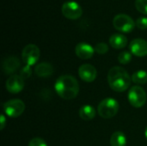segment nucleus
Returning <instances> with one entry per match:
<instances>
[{
    "instance_id": "nucleus-1",
    "label": "nucleus",
    "mask_w": 147,
    "mask_h": 146,
    "mask_svg": "<svg viewBox=\"0 0 147 146\" xmlns=\"http://www.w3.org/2000/svg\"><path fill=\"white\" fill-rule=\"evenodd\" d=\"M54 89L58 96L62 99L71 100L78 95L79 84L73 76L63 75L56 80Z\"/></svg>"
},
{
    "instance_id": "nucleus-2",
    "label": "nucleus",
    "mask_w": 147,
    "mask_h": 146,
    "mask_svg": "<svg viewBox=\"0 0 147 146\" xmlns=\"http://www.w3.org/2000/svg\"><path fill=\"white\" fill-rule=\"evenodd\" d=\"M132 77L127 71L121 66L112 67L108 73V83L109 87L117 92L127 90L131 84Z\"/></svg>"
},
{
    "instance_id": "nucleus-3",
    "label": "nucleus",
    "mask_w": 147,
    "mask_h": 146,
    "mask_svg": "<svg viewBox=\"0 0 147 146\" xmlns=\"http://www.w3.org/2000/svg\"><path fill=\"white\" fill-rule=\"evenodd\" d=\"M119 110V103L115 99L105 98L98 105L97 112L103 119H111L115 117Z\"/></svg>"
},
{
    "instance_id": "nucleus-4",
    "label": "nucleus",
    "mask_w": 147,
    "mask_h": 146,
    "mask_svg": "<svg viewBox=\"0 0 147 146\" xmlns=\"http://www.w3.org/2000/svg\"><path fill=\"white\" fill-rule=\"evenodd\" d=\"M113 25H114L115 28L120 32L130 33L134 29L136 23L133 20V18L131 16H129L128 15L118 14L114 17Z\"/></svg>"
},
{
    "instance_id": "nucleus-5",
    "label": "nucleus",
    "mask_w": 147,
    "mask_h": 146,
    "mask_svg": "<svg viewBox=\"0 0 147 146\" xmlns=\"http://www.w3.org/2000/svg\"><path fill=\"white\" fill-rule=\"evenodd\" d=\"M128 101L133 107L141 108L146 104V93L140 86H133L128 91Z\"/></svg>"
},
{
    "instance_id": "nucleus-6",
    "label": "nucleus",
    "mask_w": 147,
    "mask_h": 146,
    "mask_svg": "<svg viewBox=\"0 0 147 146\" xmlns=\"http://www.w3.org/2000/svg\"><path fill=\"white\" fill-rule=\"evenodd\" d=\"M40 56V51L39 47L34 44H28L27 45L22 52V61L25 63L26 65L32 66L34 65Z\"/></svg>"
},
{
    "instance_id": "nucleus-7",
    "label": "nucleus",
    "mask_w": 147,
    "mask_h": 146,
    "mask_svg": "<svg viewBox=\"0 0 147 146\" xmlns=\"http://www.w3.org/2000/svg\"><path fill=\"white\" fill-rule=\"evenodd\" d=\"M3 110L7 116L17 118L24 112L25 104L20 99H12L3 104Z\"/></svg>"
},
{
    "instance_id": "nucleus-8",
    "label": "nucleus",
    "mask_w": 147,
    "mask_h": 146,
    "mask_svg": "<svg viewBox=\"0 0 147 146\" xmlns=\"http://www.w3.org/2000/svg\"><path fill=\"white\" fill-rule=\"evenodd\" d=\"M62 14L70 20H77L83 15V9L77 2H66L61 7Z\"/></svg>"
},
{
    "instance_id": "nucleus-9",
    "label": "nucleus",
    "mask_w": 147,
    "mask_h": 146,
    "mask_svg": "<svg viewBox=\"0 0 147 146\" xmlns=\"http://www.w3.org/2000/svg\"><path fill=\"white\" fill-rule=\"evenodd\" d=\"M5 87L9 93L18 94L24 88V80L19 75H13L7 79Z\"/></svg>"
},
{
    "instance_id": "nucleus-10",
    "label": "nucleus",
    "mask_w": 147,
    "mask_h": 146,
    "mask_svg": "<svg viewBox=\"0 0 147 146\" xmlns=\"http://www.w3.org/2000/svg\"><path fill=\"white\" fill-rule=\"evenodd\" d=\"M78 75L83 81L91 83L96 78L97 71L93 65L90 64H84L78 69Z\"/></svg>"
},
{
    "instance_id": "nucleus-11",
    "label": "nucleus",
    "mask_w": 147,
    "mask_h": 146,
    "mask_svg": "<svg viewBox=\"0 0 147 146\" xmlns=\"http://www.w3.org/2000/svg\"><path fill=\"white\" fill-rule=\"evenodd\" d=\"M132 54L137 57H144L147 55V41L143 39H134L129 45Z\"/></svg>"
},
{
    "instance_id": "nucleus-12",
    "label": "nucleus",
    "mask_w": 147,
    "mask_h": 146,
    "mask_svg": "<svg viewBox=\"0 0 147 146\" xmlns=\"http://www.w3.org/2000/svg\"><path fill=\"white\" fill-rule=\"evenodd\" d=\"M76 55L81 59H89L92 58L95 49L86 42H80L75 47Z\"/></svg>"
},
{
    "instance_id": "nucleus-13",
    "label": "nucleus",
    "mask_w": 147,
    "mask_h": 146,
    "mask_svg": "<svg viewBox=\"0 0 147 146\" xmlns=\"http://www.w3.org/2000/svg\"><path fill=\"white\" fill-rule=\"evenodd\" d=\"M21 66L20 60L16 56H9L3 62V70L5 74H13Z\"/></svg>"
},
{
    "instance_id": "nucleus-14",
    "label": "nucleus",
    "mask_w": 147,
    "mask_h": 146,
    "mask_svg": "<svg viewBox=\"0 0 147 146\" xmlns=\"http://www.w3.org/2000/svg\"><path fill=\"white\" fill-rule=\"evenodd\" d=\"M53 65L47 62L40 63L34 68V72L39 77H49L53 75Z\"/></svg>"
},
{
    "instance_id": "nucleus-15",
    "label": "nucleus",
    "mask_w": 147,
    "mask_h": 146,
    "mask_svg": "<svg viewBox=\"0 0 147 146\" xmlns=\"http://www.w3.org/2000/svg\"><path fill=\"white\" fill-rule=\"evenodd\" d=\"M109 44L115 49H122L127 44V38L121 34H114L109 38Z\"/></svg>"
},
{
    "instance_id": "nucleus-16",
    "label": "nucleus",
    "mask_w": 147,
    "mask_h": 146,
    "mask_svg": "<svg viewBox=\"0 0 147 146\" xmlns=\"http://www.w3.org/2000/svg\"><path fill=\"white\" fill-rule=\"evenodd\" d=\"M79 116L84 120H91L96 116V109L90 105H84L79 109Z\"/></svg>"
},
{
    "instance_id": "nucleus-17",
    "label": "nucleus",
    "mask_w": 147,
    "mask_h": 146,
    "mask_svg": "<svg viewBox=\"0 0 147 146\" xmlns=\"http://www.w3.org/2000/svg\"><path fill=\"white\" fill-rule=\"evenodd\" d=\"M127 138L122 132H115L110 138V145L111 146H126Z\"/></svg>"
},
{
    "instance_id": "nucleus-18",
    "label": "nucleus",
    "mask_w": 147,
    "mask_h": 146,
    "mask_svg": "<svg viewBox=\"0 0 147 146\" xmlns=\"http://www.w3.org/2000/svg\"><path fill=\"white\" fill-rule=\"evenodd\" d=\"M132 81L138 85H144L147 83V71H137L132 76Z\"/></svg>"
},
{
    "instance_id": "nucleus-19",
    "label": "nucleus",
    "mask_w": 147,
    "mask_h": 146,
    "mask_svg": "<svg viewBox=\"0 0 147 146\" xmlns=\"http://www.w3.org/2000/svg\"><path fill=\"white\" fill-rule=\"evenodd\" d=\"M132 60V53L128 51H123L118 55V61L121 65H127Z\"/></svg>"
},
{
    "instance_id": "nucleus-20",
    "label": "nucleus",
    "mask_w": 147,
    "mask_h": 146,
    "mask_svg": "<svg viewBox=\"0 0 147 146\" xmlns=\"http://www.w3.org/2000/svg\"><path fill=\"white\" fill-rule=\"evenodd\" d=\"M32 75V69H31V66H28V65H26L22 67L21 70L19 71V76L23 79V80H26L28 78H29Z\"/></svg>"
},
{
    "instance_id": "nucleus-21",
    "label": "nucleus",
    "mask_w": 147,
    "mask_h": 146,
    "mask_svg": "<svg viewBox=\"0 0 147 146\" xmlns=\"http://www.w3.org/2000/svg\"><path fill=\"white\" fill-rule=\"evenodd\" d=\"M135 7L140 13L147 15V0H135Z\"/></svg>"
},
{
    "instance_id": "nucleus-22",
    "label": "nucleus",
    "mask_w": 147,
    "mask_h": 146,
    "mask_svg": "<svg viewBox=\"0 0 147 146\" xmlns=\"http://www.w3.org/2000/svg\"><path fill=\"white\" fill-rule=\"evenodd\" d=\"M94 49L98 54H105L109 51V46L104 42H99L95 46Z\"/></svg>"
},
{
    "instance_id": "nucleus-23",
    "label": "nucleus",
    "mask_w": 147,
    "mask_h": 146,
    "mask_svg": "<svg viewBox=\"0 0 147 146\" xmlns=\"http://www.w3.org/2000/svg\"><path fill=\"white\" fill-rule=\"evenodd\" d=\"M136 26L141 29V30H145L147 29V17L146 16H141V17H139L137 20H136Z\"/></svg>"
},
{
    "instance_id": "nucleus-24",
    "label": "nucleus",
    "mask_w": 147,
    "mask_h": 146,
    "mask_svg": "<svg viewBox=\"0 0 147 146\" xmlns=\"http://www.w3.org/2000/svg\"><path fill=\"white\" fill-rule=\"evenodd\" d=\"M28 146H47L46 141L40 138H34L30 140Z\"/></svg>"
},
{
    "instance_id": "nucleus-25",
    "label": "nucleus",
    "mask_w": 147,
    "mask_h": 146,
    "mask_svg": "<svg viewBox=\"0 0 147 146\" xmlns=\"http://www.w3.org/2000/svg\"><path fill=\"white\" fill-rule=\"evenodd\" d=\"M0 120H1V126H0V129L1 130H3V128H4V126H5V123H6V119H5V116H4V114H1V118H0Z\"/></svg>"
},
{
    "instance_id": "nucleus-26",
    "label": "nucleus",
    "mask_w": 147,
    "mask_h": 146,
    "mask_svg": "<svg viewBox=\"0 0 147 146\" xmlns=\"http://www.w3.org/2000/svg\"><path fill=\"white\" fill-rule=\"evenodd\" d=\"M145 136H146V138L147 139V126L146 128V130H145Z\"/></svg>"
}]
</instances>
